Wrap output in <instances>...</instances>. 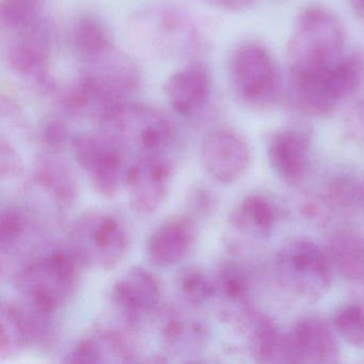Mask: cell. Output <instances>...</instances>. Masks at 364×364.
Masks as SVG:
<instances>
[{
    "label": "cell",
    "mask_w": 364,
    "mask_h": 364,
    "mask_svg": "<svg viewBox=\"0 0 364 364\" xmlns=\"http://www.w3.org/2000/svg\"><path fill=\"white\" fill-rule=\"evenodd\" d=\"M129 31L138 48L164 60L193 58L204 46V33L195 14L178 4L155 3L132 16Z\"/></svg>",
    "instance_id": "cell-1"
},
{
    "label": "cell",
    "mask_w": 364,
    "mask_h": 364,
    "mask_svg": "<svg viewBox=\"0 0 364 364\" xmlns=\"http://www.w3.org/2000/svg\"><path fill=\"white\" fill-rule=\"evenodd\" d=\"M346 31L338 16L323 6L304 8L287 42L289 77H315L344 54Z\"/></svg>",
    "instance_id": "cell-2"
},
{
    "label": "cell",
    "mask_w": 364,
    "mask_h": 364,
    "mask_svg": "<svg viewBox=\"0 0 364 364\" xmlns=\"http://www.w3.org/2000/svg\"><path fill=\"white\" fill-rule=\"evenodd\" d=\"M82 269L65 247L40 253L14 274L21 304L35 312L56 315L75 295Z\"/></svg>",
    "instance_id": "cell-3"
},
{
    "label": "cell",
    "mask_w": 364,
    "mask_h": 364,
    "mask_svg": "<svg viewBox=\"0 0 364 364\" xmlns=\"http://www.w3.org/2000/svg\"><path fill=\"white\" fill-rule=\"evenodd\" d=\"M65 247L82 268L108 272L127 257L131 233L119 215L109 210H89L70 228Z\"/></svg>",
    "instance_id": "cell-4"
},
{
    "label": "cell",
    "mask_w": 364,
    "mask_h": 364,
    "mask_svg": "<svg viewBox=\"0 0 364 364\" xmlns=\"http://www.w3.org/2000/svg\"><path fill=\"white\" fill-rule=\"evenodd\" d=\"M101 131L136 156L168 153L178 137L176 124L166 112L150 104L129 102L100 123Z\"/></svg>",
    "instance_id": "cell-5"
},
{
    "label": "cell",
    "mask_w": 364,
    "mask_h": 364,
    "mask_svg": "<svg viewBox=\"0 0 364 364\" xmlns=\"http://www.w3.org/2000/svg\"><path fill=\"white\" fill-rule=\"evenodd\" d=\"M229 76L234 95L250 109H268L280 97L281 80L276 63L259 42L246 41L233 50Z\"/></svg>",
    "instance_id": "cell-6"
},
{
    "label": "cell",
    "mask_w": 364,
    "mask_h": 364,
    "mask_svg": "<svg viewBox=\"0 0 364 364\" xmlns=\"http://www.w3.org/2000/svg\"><path fill=\"white\" fill-rule=\"evenodd\" d=\"M276 272L281 287L304 301H318L331 287L329 259L311 240L287 242L277 255Z\"/></svg>",
    "instance_id": "cell-7"
},
{
    "label": "cell",
    "mask_w": 364,
    "mask_h": 364,
    "mask_svg": "<svg viewBox=\"0 0 364 364\" xmlns=\"http://www.w3.org/2000/svg\"><path fill=\"white\" fill-rule=\"evenodd\" d=\"M70 148L97 193L106 199L116 197L129 169L125 149L103 131L74 135Z\"/></svg>",
    "instance_id": "cell-8"
},
{
    "label": "cell",
    "mask_w": 364,
    "mask_h": 364,
    "mask_svg": "<svg viewBox=\"0 0 364 364\" xmlns=\"http://www.w3.org/2000/svg\"><path fill=\"white\" fill-rule=\"evenodd\" d=\"M56 28L50 18L31 31L11 36L6 48L8 68L43 95H56V80L50 74V59Z\"/></svg>",
    "instance_id": "cell-9"
},
{
    "label": "cell",
    "mask_w": 364,
    "mask_h": 364,
    "mask_svg": "<svg viewBox=\"0 0 364 364\" xmlns=\"http://www.w3.org/2000/svg\"><path fill=\"white\" fill-rule=\"evenodd\" d=\"M173 174V161L168 153L136 156L125 178L133 212L140 217L156 214L169 196Z\"/></svg>",
    "instance_id": "cell-10"
},
{
    "label": "cell",
    "mask_w": 364,
    "mask_h": 364,
    "mask_svg": "<svg viewBox=\"0 0 364 364\" xmlns=\"http://www.w3.org/2000/svg\"><path fill=\"white\" fill-rule=\"evenodd\" d=\"M110 298L123 323L140 330L161 306V283L148 269L132 267L114 283Z\"/></svg>",
    "instance_id": "cell-11"
},
{
    "label": "cell",
    "mask_w": 364,
    "mask_h": 364,
    "mask_svg": "<svg viewBox=\"0 0 364 364\" xmlns=\"http://www.w3.org/2000/svg\"><path fill=\"white\" fill-rule=\"evenodd\" d=\"M29 188L40 193L54 210L57 223H61L77 201L80 183L73 167L63 155L41 153L33 167Z\"/></svg>",
    "instance_id": "cell-12"
},
{
    "label": "cell",
    "mask_w": 364,
    "mask_h": 364,
    "mask_svg": "<svg viewBox=\"0 0 364 364\" xmlns=\"http://www.w3.org/2000/svg\"><path fill=\"white\" fill-rule=\"evenodd\" d=\"M200 157L210 178L221 184H232L240 180L250 166V146L238 132L217 129L204 137Z\"/></svg>",
    "instance_id": "cell-13"
},
{
    "label": "cell",
    "mask_w": 364,
    "mask_h": 364,
    "mask_svg": "<svg viewBox=\"0 0 364 364\" xmlns=\"http://www.w3.org/2000/svg\"><path fill=\"white\" fill-rule=\"evenodd\" d=\"M136 331L123 323V328L103 326L97 328L68 353V363H133L138 361L139 347Z\"/></svg>",
    "instance_id": "cell-14"
},
{
    "label": "cell",
    "mask_w": 364,
    "mask_h": 364,
    "mask_svg": "<svg viewBox=\"0 0 364 364\" xmlns=\"http://www.w3.org/2000/svg\"><path fill=\"white\" fill-rule=\"evenodd\" d=\"M164 351L173 357L199 355L208 338L206 323L193 313L176 306H161L152 317Z\"/></svg>",
    "instance_id": "cell-15"
},
{
    "label": "cell",
    "mask_w": 364,
    "mask_h": 364,
    "mask_svg": "<svg viewBox=\"0 0 364 364\" xmlns=\"http://www.w3.org/2000/svg\"><path fill=\"white\" fill-rule=\"evenodd\" d=\"M291 363H336L340 347L325 318L317 315L301 317L287 333Z\"/></svg>",
    "instance_id": "cell-16"
},
{
    "label": "cell",
    "mask_w": 364,
    "mask_h": 364,
    "mask_svg": "<svg viewBox=\"0 0 364 364\" xmlns=\"http://www.w3.org/2000/svg\"><path fill=\"white\" fill-rule=\"evenodd\" d=\"M170 107L184 118H196L204 112L212 97V78L208 68L198 60L174 72L164 84Z\"/></svg>",
    "instance_id": "cell-17"
},
{
    "label": "cell",
    "mask_w": 364,
    "mask_h": 364,
    "mask_svg": "<svg viewBox=\"0 0 364 364\" xmlns=\"http://www.w3.org/2000/svg\"><path fill=\"white\" fill-rule=\"evenodd\" d=\"M197 240V221L189 214L169 217L151 234L146 242L149 261L157 267L169 268L184 261Z\"/></svg>",
    "instance_id": "cell-18"
},
{
    "label": "cell",
    "mask_w": 364,
    "mask_h": 364,
    "mask_svg": "<svg viewBox=\"0 0 364 364\" xmlns=\"http://www.w3.org/2000/svg\"><path fill=\"white\" fill-rule=\"evenodd\" d=\"M212 277V302L216 304L220 318L236 329L255 310L251 302L250 276L244 266L229 261L221 264Z\"/></svg>",
    "instance_id": "cell-19"
},
{
    "label": "cell",
    "mask_w": 364,
    "mask_h": 364,
    "mask_svg": "<svg viewBox=\"0 0 364 364\" xmlns=\"http://www.w3.org/2000/svg\"><path fill=\"white\" fill-rule=\"evenodd\" d=\"M267 154L272 170L283 182L298 184L310 165V137L301 129H280L270 136Z\"/></svg>",
    "instance_id": "cell-20"
},
{
    "label": "cell",
    "mask_w": 364,
    "mask_h": 364,
    "mask_svg": "<svg viewBox=\"0 0 364 364\" xmlns=\"http://www.w3.org/2000/svg\"><path fill=\"white\" fill-rule=\"evenodd\" d=\"M38 215L25 206H5L0 215V253L1 259L16 255L25 257V263L39 255L36 245L43 233ZM24 263V264H25ZM22 267V266H21Z\"/></svg>",
    "instance_id": "cell-21"
},
{
    "label": "cell",
    "mask_w": 364,
    "mask_h": 364,
    "mask_svg": "<svg viewBox=\"0 0 364 364\" xmlns=\"http://www.w3.org/2000/svg\"><path fill=\"white\" fill-rule=\"evenodd\" d=\"M364 86V50L344 53L325 73L316 78L323 107L332 114L338 106L357 95Z\"/></svg>",
    "instance_id": "cell-22"
},
{
    "label": "cell",
    "mask_w": 364,
    "mask_h": 364,
    "mask_svg": "<svg viewBox=\"0 0 364 364\" xmlns=\"http://www.w3.org/2000/svg\"><path fill=\"white\" fill-rule=\"evenodd\" d=\"M236 330L246 336L249 351L259 363H291L287 333L279 331L268 315L252 310Z\"/></svg>",
    "instance_id": "cell-23"
},
{
    "label": "cell",
    "mask_w": 364,
    "mask_h": 364,
    "mask_svg": "<svg viewBox=\"0 0 364 364\" xmlns=\"http://www.w3.org/2000/svg\"><path fill=\"white\" fill-rule=\"evenodd\" d=\"M28 347H36L31 314L20 301L3 302L0 311V357H14Z\"/></svg>",
    "instance_id": "cell-24"
},
{
    "label": "cell",
    "mask_w": 364,
    "mask_h": 364,
    "mask_svg": "<svg viewBox=\"0 0 364 364\" xmlns=\"http://www.w3.org/2000/svg\"><path fill=\"white\" fill-rule=\"evenodd\" d=\"M330 261L347 280H364V235L355 228L336 230L328 245Z\"/></svg>",
    "instance_id": "cell-25"
},
{
    "label": "cell",
    "mask_w": 364,
    "mask_h": 364,
    "mask_svg": "<svg viewBox=\"0 0 364 364\" xmlns=\"http://www.w3.org/2000/svg\"><path fill=\"white\" fill-rule=\"evenodd\" d=\"M70 42L84 63L99 60L116 48L107 27L91 16L76 18L70 31Z\"/></svg>",
    "instance_id": "cell-26"
},
{
    "label": "cell",
    "mask_w": 364,
    "mask_h": 364,
    "mask_svg": "<svg viewBox=\"0 0 364 364\" xmlns=\"http://www.w3.org/2000/svg\"><path fill=\"white\" fill-rule=\"evenodd\" d=\"M277 213L272 202L261 195L247 196L230 214V225L250 236H267L274 229Z\"/></svg>",
    "instance_id": "cell-27"
},
{
    "label": "cell",
    "mask_w": 364,
    "mask_h": 364,
    "mask_svg": "<svg viewBox=\"0 0 364 364\" xmlns=\"http://www.w3.org/2000/svg\"><path fill=\"white\" fill-rule=\"evenodd\" d=\"M48 0H1L0 26L3 33L16 36L35 28L50 18Z\"/></svg>",
    "instance_id": "cell-28"
},
{
    "label": "cell",
    "mask_w": 364,
    "mask_h": 364,
    "mask_svg": "<svg viewBox=\"0 0 364 364\" xmlns=\"http://www.w3.org/2000/svg\"><path fill=\"white\" fill-rule=\"evenodd\" d=\"M176 287L183 301L188 304L189 308L199 309L212 302L213 277L199 266L183 268L176 276Z\"/></svg>",
    "instance_id": "cell-29"
},
{
    "label": "cell",
    "mask_w": 364,
    "mask_h": 364,
    "mask_svg": "<svg viewBox=\"0 0 364 364\" xmlns=\"http://www.w3.org/2000/svg\"><path fill=\"white\" fill-rule=\"evenodd\" d=\"M72 138L67 123L55 116L44 118L36 131L38 146L46 154L63 155L71 146Z\"/></svg>",
    "instance_id": "cell-30"
},
{
    "label": "cell",
    "mask_w": 364,
    "mask_h": 364,
    "mask_svg": "<svg viewBox=\"0 0 364 364\" xmlns=\"http://www.w3.org/2000/svg\"><path fill=\"white\" fill-rule=\"evenodd\" d=\"M333 328L345 342L364 348V310L358 304H347L336 311Z\"/></svg>",
    "instance_id": "cell-31"
},
{
    "label": "cell",
    "mask_w": 364,
    "mask_h": 364,
    "mask_svg": "<svg viewBox=\"0 0 364 364\" xmlns=\"http://www.w3.org/2000/svg\"><path fill=\"white\" fill-rule=\"evenodd\" d=\"M362 188L351 176H336L328 184L325 197L334 210L350 212L361 203Z\"/></svg>",
    "instance_id": "cell-32"
},
{
    "label": "cell",
    "mask_w": 364,
    "mask_h": 364,
    "mask_svg": "<svg viewBox=\"0 0 364 364\" xmlns=\"http://www.w3.org/2000/svg\"><path fill=\"white\" fill-rule=\"evenodd\" d=\"M298 212L306 223L314 227H325L331 220L333 208L325 196L304 193L298 200Z\"/></svg>",
    "instance_id": "cell-33"
},
{
    "label": "cell",
    "mask_w": 364,
    "mask_h": 364,
    "mask_svg": "<svg viewBox=\"0 0 364 364\" xmlns=\"http://www.w3.org/2000/svg\"><path fill=\"white\" fill-rule=\"evenodd\" d=\"M187 210L196 221L205 220L218 210V198L208 187L196 185L187 195Z\"/></svg>",
    "instance_id": "cell-34"
},
{
    "label": "cell",
    "mask_w": 364,
    "mask_h": 364,
    "mask_svg": "<svg viewBox=\"0 0 364 364\" xmlns=\"http://www.w3.org/2000/svg\"><path fill=\"white\" fill-rule=\"evenodd\" d=\"M24 163L16 149L1 137L0 141V176L1 180L11 181L20 178L24 173Z\"/></svg>",
    "instance_id": "cell-35"
},
{
    "label": "cell",
    "mask_w": 364,
    "mask_h": 364,
    "mask_svg": "<svg viewBox=\"0 0 364 364\" xmlns=\"http://www.w3.org/2000/svg\"><path fill=\"white\" fill-rule=\"evenodd\" d=\"M345 127L349 138L364 149V100L349 110Z\"/></svg>",
    "instance_id": "cell-36"
},
{
    "label": "cell",
    "mask_w": 364,
    "mask_h": 364,
    "mask_svg": "<svg viewBox=\"0 0 364 364\" xmlns=\"http://www.w3.org/2000/svg\"><path fill=\"white\" fill-rule=\"evenodd\" d=\"M203 4L228 12H242L250 9L257 0H200Z\"/></svg>",
    "instance_id": "cell-37"
},
{
    "label": "cell",
    "mask_w": 364,
    "mask_h": 364,
    "mask_svg": "<svg viewBox=\"0 0 364 364\" xmlns=\"http://www.w3.org/2000/svg\"><path fill=\"white\" fill-rule=\"evenodd\" d=\"M355 16L364 23V0H348Z\"/></svg>",
    "instance_id": "cell-38"
},
{
    "label": "cell",
    "mask_w": 364,
    "mask_h": 364,
    "mask_svg": "<svg viewBox=\"0 0 364 364\" xmlns=\"http://www.w3.org/2000/svg\"><path fill=\"white\" fill-rule=\"evenodd\" d=\"M361 204H362V206H363V210H364V187H363V188H362Z\"/></svg>",
    "instance_id": "cell-39"
}]
</instances>
